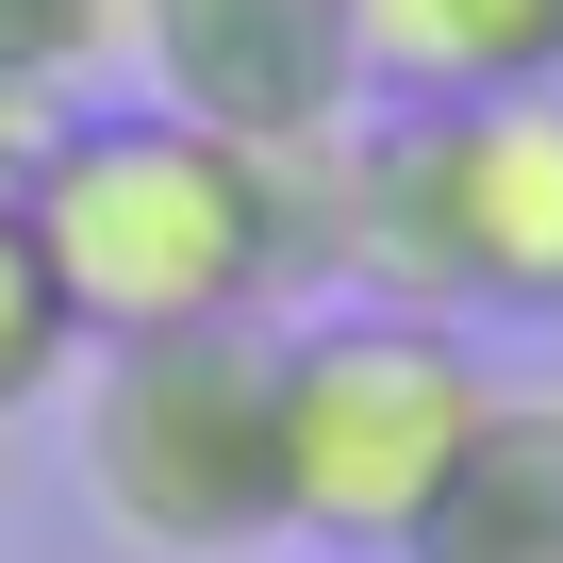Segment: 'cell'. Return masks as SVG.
Listing matches in <instances>:
<instances>
[{"label": "cell", "mask_w": 563, "mask_h": 563, "mask_svg": "<svg viewBox=\"0 0 563 563\" xmlns=\"http://www.w3.org/2000/svg\"><path fill=\"white\" fill-rule=\"evenodd\" d=\"M34 249L84 349H150V332H282L299 299H349L332 265V166H265L216 150L150 100H84L34 150Z\"/></svg>", "instance_id": "1"}, {"label": "cell", "mask_w": 563, "mask_h": 563, "mask_svg": "<svg viewBox=\"0 0 563 563\" xmlns=\"http://www.w3.org/2000/svg\"><path fill=\"white\" fill-rule=\"evenodd\" d=\"M332 265L349 299H415L448 332L563 316V84L365 117L332 150Z\"/></svg>", "instance_id": "2"}, {"label": "cell", "mask_w": 563, "mask_h": 563, "mask_svg": "<svg viewBox=\"0 0 563 563\" xmlns=\"http://www.w3.org/2000/svg\"><path fill=\"white\" fill-rule=\"evenodd\" d=\"M497 415V365L415 316V299H299L265 332V448H282V530L332 563H398L464 431Z\"/></svg>", "instance_id": "3"}, {"label": "cell", "mask_w": 563, "mask_h": 563, "mask_svg": "<svg viewBox=\"0 0 563 563\" xmlns=\"http://www.w3.org/2000/svg\"><path fill=\"white\" fill-rule=\"evenodd\" d=\"M84 497L150 563L282 547V448H265V332H150L84 349Z\"/></svg>", "instance_id": "4"}, {"label": "cell", "mask_w": 563, "mask_h": 563, "mask_svg": "<svg viewBox=\"0 0 563 563\" xmlns=\"http://www.w3.org/2000/svg\"><path fill=\"white\" fill-rule=\"evenodd\" d=\"M133 84H150V117L265 150V166H332L365 133L349 0H133Z\"/></svg>", "instance_id": "5"}, {"label": "cell", "mask_w": 563, "mask_h": 563, "mask_svg": "<svg viewBox=\"0 0 563 563\" xmlns=\"http://www.w3.org/2000/svg\"><path fill=\"white\" fill-rule=\"evenodd\" d=\"M398 563H563V382H497V415L464 431Z\"/></svg>", "instance_id": "6"}, {"label": "cell", "mask_w": 563, "mask_h": 563, "mask_svg": "<svg viewBox=\"0 0 563 563\" xmlns=\"http://www.w3.org/2000/svg\"><path fill=\"white\" fill-rule=\"evenodd\" d=\"M349 51H365V117L514 100L563 84V0H349Z\"/></svg>", "instance_id": "7"}, {"label": "cell", "mask_w": 563, "mask_h": 563, "mask_svg": "<svg viewBox=\"0 0 563 563\" xmlns=\"http://www.w3.org/2000/svg\"><path fill=\"white\" fill-rule=\"evenodd\" d=\"M117 51H133V0H0V100L18 117H84Z\"/></svg>", "instance_id": "8"}, {"label": "cell", "mask_w": 563, "mask_h": 563, "mask_svg": "<svg viewBox=\"0 0 563 563\" xmlns=\"http://www.w3.org/2000/svg\"><path fill=\"white\" fill-rule=\"evenodd\" d=\"M84 365V332H67V299H51V249H34V199L0 183V431H18L51 382Z\"/></svg>", "instance_id": "9"}]
</instances>
